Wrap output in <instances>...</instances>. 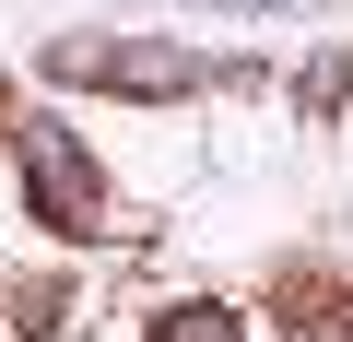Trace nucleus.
Here are the masks:
<instances>
[{
	"mask_svg": "<svg viewBox=\"0 0 353 342\" xmlns=\"http://www.w3.org/2000/svg\"><path fill=\"white\" fill-rule=\"evenodd\" d=\"M341 95H353V48H330V59H318V71H306V118H330V106H341Z\"/></svg>",
	"mask_w": 353,
	"mask_h": 342,
	"instance_id": "nucleus-3",
	"label": "nucleus"
},
{
	"mask_svg": "<svg viewBox=\"0 0 353 342\" xmlns=\"http://www.w3.org/2000/svg\"><path fill=\"white\" fill-rule=\"evenodd\" d=\"M48 83H94V95H189L201 59H189V36H59V48H48Z\"/></svg>",
	"mask_w": 353,
	"mask_h": 342,
	"instance_id": "nucleus-2",
	"label": "nucleus"
},
{
	"mask_svg": "<svg viewBox=\"0 0 353 342\" xmlns=\"http://www.w3.org/2000/svg\"><path fill=\"white\" fill-rule=\"evenodd\" d=\"M12 153H24V201L48 236H106V178L59 118H12Z\"/></svg>",
	"mask_w": 353,
	"mask_h": 342,
	"instance_id": "nucleus-1",
	"label": "nucleus"
},
{
	"mask_svg": "<svg viewBox=\"0 0 353 342\" xmlns=\"http://www.w3.org/2000/svg\"><path fill=\"white\" fill-rule=\"evenodd\" d=\"M153 342H236V319H224V307H176Z\"/></svg>",
	"mask_w": 353,
	"mask_h": 342,
	"instance_id": "nucleus-4",
	"label": "nucleus"
}]
</instances>
